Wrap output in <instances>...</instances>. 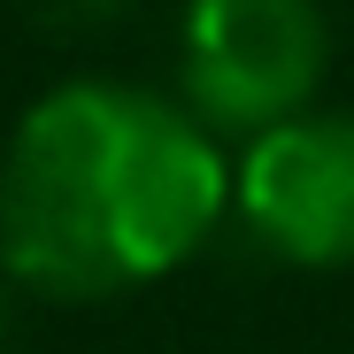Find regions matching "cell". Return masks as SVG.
Here are the masks:
<instances>
[{
    "mask_svg": "<svg viewBox=\"0 0 354 354\" xmlns=\"http://www.w3.org/2000/svg\"><path fill=\"white\" fill-rule=\"evenodd\" d=\"M231 162L185 100L77 77L24 108L0 154V270L46 301H115L208 247Z\"/></svg>",
    "mask_w": 354,
    "mask_h": 354,
    "instance_id": "cell-1",
    "label": "cell"
},
{
    "mask_svg": "<svg viewBox=\"0 0 354 354\" xmlns=\"http://www.w3.org/2000/svg\"><path fill=\"white\" fill-rule=\"evenodd\" d=\"M331 62V24L316 0H185L177 39V93L201 124L223 131H277L308 115Z\"/></svg>",
    "mask_w": 354,
    "mask_h": 354,
    "instance_id": "cell-2",
    "label": "cell"
},
{
    "mask_svg": "<svg viewBox=\"0 0 354 354\" xmlns=\"http://www.w3.org/2000/svg\"><path fill=\"white\" fill-rule=\"evenodd\" d=\"M231 208L247 239L292 270H346L354 262V115H292L247 139L231 169Z\"/></svg>",
    "mask_w": 354,
    "mask_h": 354,
    "instance_id": "cell-3",
    "label": "cell"
},
{
    "mask_svg": "<svg viewBox=\"0 0 354 354\" xmlns=\"http://www.w3.org/2000/svg\"><path fill=\"white\" fill-rule=\"evenodd\" d=\"M139 8V0H39V16L46 24H62V31H100V24H124Z\"/></svg>",
    "mask_w": 354,
    "mask_h": 354,
    "instance_id": "cell-4",
    "label": "cell"
},
{
    "mask_svg": "<svg viewBox=\"0 0 354 354\" xmlns=\"http://www.w3.org/2000/svg\"><path fill=\"white\" fill-rule=\"evenodd\" d=\"M0 354H8V301H0Z\"/></svg>",
    "mask_w": 354,
    "mask_h": 354,
    "instance_id": "cell-5",
    "label": "cell"
}]
</instances>
